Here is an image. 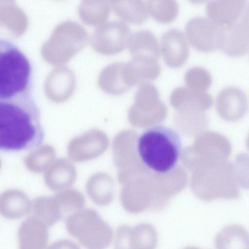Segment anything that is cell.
Masks as SVG:
<instances>
[{"mask_svg":"<svg viewBox=\"0 0 249 249\" xmlns=\"http://www.w3.org/2000/svg\"><path fill=\"white\" fill-rule=\"evenodd\" d=\"M44 134L40 113L30 94L0 100V148L20 151L39 145Z\"/></svg>","mask_w":249,"mask_h":249,"instance_id":"obj_1","label":"cell"},{"mask_svg":"<svg viewBox=\"0 0 249 249\" xmlns=\"http://www.w3.org/2000/svg\"><path fill=\"white\" fill-rule=\"evenodd\" d=\"M134 150L142 166L154 174L163 175L171 171L178 163L182 142L174 130L157 125L145 130L137 138Z\"/></svg>","mask_w":249,"mask_h":249,"instance_id":"obj_2","label":"cell"},{"mask_svg":"<svg viewBox=\"0 0 249 249\" xmlns=\"http://www.w3.org/2000/svg\"><path fill=\"white\" fill-rule=\"evenodd\" d=\"M32 68L27 56L15 45L0 42V100L30 94Z\"/></svg>","mask_w":249,"mask_h":249,"instance_id":"obj_3","label":"cell"},{"mask_svg":"<svg viewBox=\"0 0 249 249\" xmlns=\"http://www.w3.org/2000/svg\"><path fill=\"white\" fill-rule=\"evenodd\" d=\"M88 39L85 30L77 23L67 20L58 25L43 45L41 54L47 63L63 64L75 55Z\"/></svg>","mask_w":249,"mask_h":249,"instance_id":"obj_4","label":"cell"},{"mask_svg":"<svg viewBox=\"0 0 249 249\" xmlns=\"http://www.w3.org/2000/svg\"><path fill=\"white\" fill-rule=\"evenodd\" d=\"M197 182L199 196L206 201L233 199L240 196L234 166L229 160L204 165Z\"/></svg>","mask_w":249,"mask_h":249,"instance_id":"obj_5","label":"cell"},{"mask_svg":"<svg viewBox=\"0 0 249 249\" xmlns=\"http://www.w3.org/2000/svg\"><path fill=\"white\" fill-rule=\"evenodd\" d=\"M65 226L69 233L87 248H98L106 241V227L91 209H80L70 214Z\"/></svg>","mask_w":249,"mask_h":249,"instance_id":"obj_6","label":"cell"},{"mask_svg":"<svg viewBox=\"0 0 249 249\" xmlns=\"http://www.w3.org/2000/svg\"><path fill=\"white\" fill-rule=\"evenodd\" d=\"M223 30L210 18L201 17L190 19L185 26V34L191 44L204 53L219 48Z\"/></svg>","mask_w":249,"mask_h":249,"instance_id":"obj_7","label":"cell"},{"mask_svg":"<svg viewBox=\"0 0 249 249\" xmlns=\"http://www.w3.org/2000/svg\"><path fill=\"white\" fill-rule=\"evenodd\" d=\"M130 33L129 27L122 21L105 22L94 31L91 37V45L97 52L112 54L123 49Z\"/></svg>","mask_w":249,"mask_h":249,"instance_id":"obj_8","label":"cell"},{"mask_svg":"<svg viewBox=\"0 0 249 249\" xmlns=\"http://www.w3.org/2000/svg\"><path fill=\"white\" fill-rule=\"evenodd\" d=\"M106 144V138L102 132L90 130L72 139L68 144L67 153L73 161H89L99 156Z\"/></svg>","mask_w":249,"mask_h":249,"instance_id":"obj_9","label":"cell"},{"mask_svg":"<svg viewBox=\"0 0 249 249\" xmlns=\"http://www.w3.org/2000/svg\"><path fill=\"white\" fill-rule=\"evenodd\" d=\"M215 107L218 114L222 119L229 122H237L247 111V97L239 88L227 87L217 96Z\"/></svg>","mask_w":249,"mask_h":249,"instance_id":"obj_10","label":"cell"},{"mask_svg":"<svg viewBox=\"0 0 249 249\" xmlns=\"http://www.w3.org/2000/svg\"><path fill=\"white\" fill-rule=\"evenodd\" d=\"M75 76L73 71L67 66H59L48 74L44 84V90L49 99L53 102H63L73 92Z\"/></svg>","mask_w":249,"mask_h":249,"instance_id":"obj_11","label":"cell"},{"mask_svg":"<svg viewBox=\"0 0 249 249\" xmlns=\"http://www.w3.org/2000/svg\"><path fill=\"white\" fill-rule=\"evenodd\" d=\"M246 0H211L206 6L209 18L227 30L236 23L243 12Z\"/></svg>","mask_w":249,"mask_h":249,"instance_id":"obj_12","label":"cell"},{"mask_svg":"<svg viewBox=\"0 0 249 249\" xmlns=\"http://www.w3.org/2000/svg\"><path fill=\"white\" fill-rule=\"evenodd\" d=\"M47 225L32 216L20 225L18 232L19 245L22 249H40L45 247L48 239Z\"/></svg>","mask_w":249,"mask_h":249,"instance_id":"obj_13","label":"cell"},{"mask_svg":"<svg viewBox=\"0 0 249 249\" xmlns=\"http://www.w3.org/2000/svg\"><path fill=\"white\" fill-rule=\"evenodd\" d=\"M77 173L69 160L60 158L45 170L44 178L46 186L51 190L61 191L71 186L75 181Z\"/></svg>","mask_w":249,"mask_h":249,"instance_id":"obj_14","label":"cell"},{"mask_svg":"<svg viewBox=\"0 0 249 249\" xmlns=\"http://www.w3.org/2000/svg\"><path fill=\"white\" fill-rule=\"evenodd\" d=\"M31 201L22 191L9 189L3 192L0 197V212L3 217L17 219L31 211Z\"/></svg>","mask_w":249,"mask_h":249,"instance_id":"obj_15","label":"cell"},{"mask_svg":"<svg viewBox=\"0 0 249 249\" xmlns=\"http://www.w3.org/2000/svg\"><path fill=\"white\" fill-rule=\"evenodd\" d=\"M225 30L219 49L231 57H238L245 54L249 49V34L241 23H236Z\"/></svg>","mask_w":249,"mask_h":249,"instance_id":"obj_16","label":"cell"},{"mask_svg":"<svg viewBox=\"0 0 249 249\" xmlns=\"http://www.w3.org/2000/svg\"><path fill=\"white\" fill-rule=\"evenodd\" d=\"M0 23L14 36H22L28 27V18L14 0H0Z\"/></svg>","mask_w":249,"mask_h":249,"instance_id":"obj_17","label":"cell"},{"mask_svg":"<svg viewBox=\"0 0 249 249\" xmlns=\"http://www.w3.org/2000/svg\"><path fill=\"white\" fill-rule=\"evenodd\" d=\"M110 6L116 15L130 23L141 24L148 18L147 5L144 0H120Z\"/></svg>","mask_w":249,"mask_h":249,"instance_id":"obj_18","label":"cell"},{"mask_svg":"<svg viewBox=\"0 0 249 249\" xmlns=\"http://www.w3.org/2000/svg\"><path fill=\"white\" fill-rule=\"evenodd\" d=\"M107 0H82L78 8L80 19L90 26H99L107 20L110 14Z\"/></svg>","mask_w":249,"mask_h":249,"instance_id":"obj_19","label":"cell"},{"mask_svg":"<svg viewBox=\"0 0 249 249\" xmlns=\"http://www.w3.org/2000/svg\"><path fill=\"white\" fill-rule=\"evenodd\" d=\"M214 244L217 249H249V233L240 225L231 224L217 233Z\"/></svg>","mask_w":249,"mask_h":249,"instance_id":"obj_20","label":"cell"},{"mask_svg":"<svg viewBox=\"0 0 249 249\" xmlns=\"http://www.w3.org/2000/svg\"><path fill=\"white\" fill-rule=\"evenodd\" d=\"M31 212L50 227L62 217L52 197L39 196L31 201Z\"/></svg>","mask_w":249,"mask_h":249,"instance_id":"obj_21","label":"cell"},{"mask_svg":"<svg viewBox=\"0 0 249 249\" xmlns=\"http://www.w3.org/2000/svg\"><path fill=\"white\" fill-rule=\"evenodd\" d=\"M147 6L151 17L162 23L172 22L179 12L176 0H147Z\"/></svg>","mask_w":249,"mask_h":249,"instance_id":"obj_22","label":"cell"},{"mask_svg":"<svg viewBox=\"0 0 249 249\" xmlns=\"http://www.w3.org/2000/svg\"><path fill=\"white\" fill-rule=\"evenodd\" d=\"M55 154V149L51 145H41L26 156L24 164L31 171L41 172L53 162Z\"/></svg>","mask_w":249,"mask_h":249,"instance_id":"obj_23","label":"cell"},{"mask_svg":"<svg viewBox=\"0 0 249 249\" xmlns=\"http://www.w3.org/2000/svg\"><path fill=\"white\" fill-rule=\"evenodd\" d=\"M53 197L62 217L81 209L85 203L83 195L73 189L61 190Z\"/></svg>","mask_w":249,"mask_h":249,"instance_id":"obj_24","label":"cell"},{"mask_svg":"<svg viewBox=\"0 0 249 249\" xmlns=\"http://www.w3.org/2000/svg\"><path fill=\"white\" fill-rule=\"evenodd\" d=\"M163 53L166 55H183L187 54L188 49L183 34L177 29L164 32L161 38Z\"/></svg>","mask_w":249,"mask_h":249,"instance_id":"obj_25","label":"cell"},{"mask_svg":"<svg viewBox=\"0 0 249 249\" xmlns=\"http://www.w3.org/2000/svg\"><path fill=\"white\" fill-rule=\"evenodd\" d=\"M108 178L102 173L91 176L86 184V192L90 199L97 204L107 202L109 195L107 191Z\"/></svg>","mask_w":249,"mask_h":249,"instance_id":"obj_26","label":"cell"},{"mask_svg":"<svg viewBox=\"0 0 249 249\" xmlns=\"http://www.w3.org/2000/svg\"><path fill=\"white\" fill-rule=\"evenodd\" d=\"M233 166L238 183L249 190V155L244 153L238 154Z\"/></svg>","mask_w":249,"mask_h":249,"instance_id":"obj_27","label":"cell"},{"mask_svg":"<svg viewBox=\"0 0 249 249\" xmlns=\"http://www.w3.org/2000/svg\"><path fill=\"white\" fill-rule=\"evenodd\" d=\"M240 23L249 34V3L247 5L243 12Z\"/></svg>","mask_w":249,"mask_h":249,"instance_id":"obj_28","label":"cell"},{"mask_svg":"<svg viewBox=\"0 0 249 249\" xmlns=\"http://www.w3.org/2000/svg\"><path fill=\"white\" fill-rule=\"evenodd\" d=\"M190 2L194 4H200L203 3L207 0H189Z\"/></svg>","mask_w":249,"mask_h":249,"instance_id":"obj_29","label":"cell"},{"mask_svg":"<svg viewBox=\"0 0 249 249\" xmlns=\"http://www.w3.org/2000/svg\"><path fill=\"white\" fill-rule=\"evenodd\" d=\"M246 146L247 147V149L249 151V133L248 135L247 140H246Z\"/></svg>","mask_w":249,"mask_h":249,"instance_id":"obj_30","label":"cell"},{"mask_svg":"<svg viewBox=\"0 0 249 249\" xmlns=\"http://www.w3.org/2000/svg\"><path fill=\"white\" fill-rule=\"evenodd\" d=\"M107 0L109 2L110 5L111 4L115 3L116 2H117L120 0Z\"/></svg>","mask_w":249,"mask_h":249,"instance_id":"obj_31","label":"cell"}]
</instances>
